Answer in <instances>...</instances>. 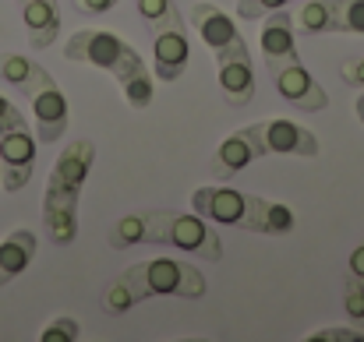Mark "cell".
<instances>
[{
    "label": "cell",
    "mask_w": 364,
    "mask_h": 342,
    "mask_svg": "<svg viewBox=\"0 0 364 342\" xmlns=\"http://www.w3.org/2000/svg\"><path fill=\"white\" fill-rule=\"evenodd\" d=\"M191 205L213 226H230L241 229V233L283 236V233H294V226H297V219H294V212L287 205L258 198V194H247V191H237V187H223V184L198 187L191 194Z\"/></svg>",
    "instance_id": "5"
},
{
    "label": "cell",
    "mask_w": 364,
    "mask_h": 342,
    "mask_svg": "<svg viewBox=\"0 0 364 342\" xmlns=\"http://www.w3.org/2000/svg\"><path fill=\"white\" fill-rule=\"evenodd\" d=\"M191 25H195L198 39L209 46L213 57H227V53H244L247 50V39L241 35L237 21L216 4H195L191 7Z\"/></svg>",
    "instance_id": "12"
},
{
    "label": "cell",
    "mask_w": 364,
    "mask_h": 342,
    "mask_svg": "<svg viewBox=\"0 0 364 342\" xmlns=\"http://www.w3.org/2000/svg\"><path fill=\"white\" fill-rule=\"evenodd\" d=\"M354 110H358V116H361V123H364V92H361V99H358V106H354Z\"/></svg>",
    "instance_id": "25"
},
{
    "label": "cell",
    "mask_w": 364,
    "mask_h": 342,
    "mask_svg": "<svg viewBox=\"0 0 364 342\" xmlns=\"http://www.w3.org/2000/svg\"><path fill=\"white\" fill-rule=\"evenodd\" d=\"M39 339L43 342H75V339H82V325H78L75 318H57V321H50V325L39 332Z\"/></svg>",
    "instance_id": "18"
},
{
    "label": "cell",
    "mask_w": 364,
    "mask_h": 342,
    "mask_svg": "<svg viewBox=\"0 0 364 342\" xmlns=\"http://www.w3.org/2000/svg\"><path fill=\"white\" fill-rule=\"evenodd\" d=\"M36 170V134L28 131V123L11 127L0 134V184L4 191H21L32 180Z\"/></svg>",
    "instance_id": "11"
},
{
    "label": "cell",
    "mask_w": 364,
    "mask_h": 342,
    "mask_svg": "<svg viewBox=\"0 0 364 342\" xmlns=\"http://www.w3.org/2000/svg\"><path fill=\"white\" fill-rule=\"evenodd\" d=\"M340 78L354 89H364V57H350L343 67H340Z\"/></svg>",
    "instance_id": "22"
},
{
    "label": "cell",
    "mask_w": 364,
    "mask_h": 342,
    "mask_svg": "<svg viewBox=\"0 0 364 342\" xmlns=\"http://www.w3.org/2000/svg\"><path fill=\"white\" fill-rule=\"evenodd\" d=\"M138 14L152 35V71L159 82H177L191 60L184 14L173 0H138Z\"/></svg>",
    "instance_id": "7"
},
{
    "label": "cell",
    "mask_w": 364,
    "mask_h": 342,
    "mask_svg": "<svg viewBox=\"0 0 364 342\" xmlns=\"http://www.w3.org/2000/svg\"><path fill=\"white\" fill-rule=\"evenodd\" d=\"M255 159H258V148H255L247 127H241V131H234V134L216 148V155H213V162H209V173H213L220 184H227V180H234V177L241 173L247 162H255Z\"/></svg>",
    "instance_id": "15"
},
{
    "label": "cell",
    "mask_w": 364,
    "mask_h": 342,
    "mask_svg": "<svg viewBox=\"0 0 364 342\" xmlns=\"http://www.w3.org/2000/svg\"><path fill=\"white\" fill-rule=\"evenodd\" d=\"M343 307H347V318L358 325V329H364V279H358V275H347V286H343Z\"/></svg>",
    "instance_id": "17"
},
{
    "label": "cell",
    "mask_w": 364,
    "mask_h": 342,
    "mask_svg": "<svg viewBox=\"0 0 364 342\" xmlns=\"http://www.w3.org/2000/svg\"><path fill=\"white\" fill-rule=\"evenodd\" d=\"M294 35H329V32H361L364 0H304L294 14Z\"/></svg>",
    "instance_id": "9"
},
{
    "label": "cell",
    "mask_w": 364,
    "mask_h": 342,
    "mask_svg": "<svg viewBox=\"0 0 364 342\" xmlns=\"http://www.w3.org/2000/svg\"><path fill=\"white\" fill-rule=\"evenodd\" d=\"M36 258V233L32 229H14L0 240V272L7 279H18Z\"/></svg>",
    "instance_id": "16"
},
{
    "label": "cell",
    "mask_w": 364,
    "mask_h": 342,
    "mask_svg": "<svg viewBox=\"0 0 364 342\" xmlns=\"http://www.w3.org/2000/svg\"><path fill=\"white\" fill-rule=\"evenodd\" d=\"M64 57L75 64H92L100 71H110L121 85L127 106L145 110L152 103L156 82L145 67V60L138 57V50L131 43H124L117 32L107 28H78L68 43H64Z\"/></svg>",
    "instance_id": "3"
},
{
    "label": "cell",
    "mask_w": 364,
    "mask_h": 342,
    "mask_svg": "<svg viewBox=\"0 0 364 342\" xmlns=\"http://www.w3.org/2000/svg\"><path fill=\"white\" fill-rule=\"evenodd\" d=\"M216 78H220V92L230 106H247L255 99V67H251L247 50L216 57Z\"/></svg>",
    "instance_id": "13"
},
{
    "label": "cell",
    "mask_w": 364,
    "mask_h": 342,
    "mask_svg": "<svg viewBox=\"0 0 364 342\" xmlns=\"http://www.w3.org/2000/svg\"><path fill=\"white\" fill-rule=\"evenodd\" d=\"M247 134L258 148V159H265V155L318 159V138L308 127H301L297 120H287V116L258 120V123H247Z\"/></svg>",
    "instance_id": "10"
},
{
    "label": "cell",
    "mask_w": 364,
    "mask_h": 342,
    "mask_svg": "<svg viewBox=\"0 0 364 342\" xmlns=\"http://www.w3.org/2000/svg\"><path fill=\"white\" fill-rule=\"evenodd\" d=\"M0 78L28 99L32 116H36V141L53 145L64 138V131L71 123V110H68L60 85L53 82V75L43 64H36L21 53H0Z\"/></svg>",
    "instance_id": "6"
},
{
    "label": "cell",
    "mask_w": 364,
    "mask_h": 342,
    "mask_svg": "<svg viewBox=\"0 0 364 342\" xmlns=\"http://www.w3.org/2000/svg\"><path fill=\"white\" fill-rule=\"evenodd\" d=\"M347 268H350V275H358V279H364V240L350 250V261H347Z\"/></svg>",
    "instance_id": "24"
},
{
    "label": "cell",
    "mask_w": 364,
    "mask_h": 342,
    "mask_svg": "<svg viewBox=\"0 0 364 342\" xmlns=\"http://www.w3.org/2000/svg\"><path fill=\"white\" fill-rule=\"evenodd\" d=\"M287 4H294V0H237V18L241 21H255V18H265V14L287 7Z\"/></svg>",
    "instance_id": "19"
},
{
    "label": "cell",
    "mask_w": 364,
    "mask_h": 342,
    "mask_svg": "<svg viewBox=\"0 0 364 342\" xmlns=\"http://www.w3.org/2000/svg\"><path fill=\"white\" fill-rule=\"evenodd\" d=\"M92 159H96V145L89 138H78L57 155L50 170V180L43 191V226L50 233V240L60 247H68L78 236V198L92 170Z\"/></svg>",
    "instance_id": "4"
},
{
    "label": "cell",
    "mask_w": 364,
    "mask_h": 342,
    "mask_svg": "<svg viewBox=\"0 0 364 342\" xmlns=\"http://www.w3.org/2000/svg\"><path fill=\"white\" fill-rule=\"evenodd\" d=\"M262 57H265V71L272 75L276 92H279L294 110L322 114V110L329 106L326 89L311 78V71L304 67V60H301V53H297L294 21H290V14H287L283 7L272 11V14H265V25H262Z\"/></svg>",
    "instance_id": "2"
},
{
    "label": "cell",
    "mask_w": 364,
    "mask_h": 342,
    "mask_svg": "<svg viewBox=\"0 0 364 342\" xmlns=\"http://www.w3.org/2000/svg\"><path fill=\"white\" fill-rule=\"evenodd\" d=\"M7 282H11V279H7V275H4V272H0V286H7Z\"/></svg>",
    "instance_id": "26"
},
{
    "label": "cell",
    "mask_w": 364,
    "mask_h": 342,
    "mask_svg": "<svg viewBox=\"0 0 364 342\" xmlns=\"http://www.w3.org/2000/svg\"><path fill=\"white\" fill-rule=\"evenodd\" d=\"M205 275L181 261V258H149L138 261L131 268H124L121 275L110 282L107 297H103V311L121 318L134 304H145L152 297H181V300H202L205 297Z\"/></svg>",
    "instance_id": "1"
},
{
    "label": "cell",
    "mask_w": 364,
    "mask_h": 342,
    "mask_svg": "<svg viewBox=\"0 0 364 342\" xmlns=\"http://www.w3.org/2000/svg\"><path fill=\"white\" fill-rule=\"evenodd\" d=\"M21 4V21L28 32V46L46 50L60 35V7L57 0H18Z\"/></svg>",
    "instance_id": "14"
},
{
    "label": "cell",
    "mask_w": 364,
    "mask_h": 342,
    "mask_svg": "<svg viewBox=\"0 0 364 342\" xmlns=\"http://www.w3.org/2000/svg\"><path fill=\"white\" fill-rule=\"evenodd\" d=\"M311 342H361L364 339V329H318L308 336Z\"/></svg>",
    "instance_id": "20"
},
{
    "label": "cell",
    "mask_w": 364,
    "mask_h": 342,
    "mask_svg": "<svg viewBox=\"0 0 364 342\" xmlns=\"http://www.w3.org/2000/svg\"><path fill=\"white\" fill-rule=\"evenodd\" d=\"M145 223V240L141 243H166L177 247L184 254H195L202 261H220L223 258V240L213 229L209 219H202L198 212H170V209H145L141 212Z\"/></svg>",
    "instance_id": "8"
},
{
    "label": "cell",
    "mask_w": 364,
    "mask_h": 342,
    "mask_svg": "<svg viewBox=\"0 0 364 342\" xmlns=\"http://www.w3.org/2000/svg\"><path fill=\"white\" fill-rule=\"evenodd\" d=\"M21 123H28L25 114H21L11 99H4V96H0V134H4V131H11V127H21Z\"/></svg>",
    "instance_id": "21"
},
{
    "label": "cell",
    "mask_w": 364,
    "mask_h": 342,
    "mask_svg": "<svg viewBox=\"0 0 364 342\" xmlns=\"http://www.w3.org/2000/svg\"><path fill=\"white\" fill-rule=\"evenodd\" d=\"M121 0H75V7L82 11V14H107L110 7H117Z\"/></svg>",
    "instance_id": "23"
}]
</instances>
